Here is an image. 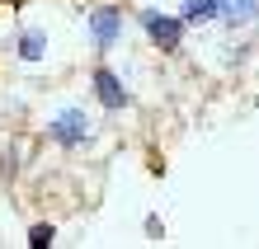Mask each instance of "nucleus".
Masks as SVG:
<instances>
[{
  "label": "nucleus",
  "mask_w": 259,
  "mask_h": 249,
  "mask_svg": "<svg viewBox=\"0 0 259 249\" xmlns=\"http://www.w3.org/2000/svg\"><path fill=\"white\" fill-rule=\"evenodd\" d=\"M259 19V0H222V24L231 28H245Z\"/></svg>",
  "instance_id": "obj_7"
},
{
  "label": "nucleus",
  "mask_w": 259,
  "mask_h": 249,
  "mask_svg": "<svg viewBox=\"0 0 259 249\" xmlns=\"http://www.w3.org/2000/svg\"><path fill=\"white\" fill-rule=\"evenodd\" d=\"M137 24L146 28V38L156 42L160 52H179L184 47V19L179 14H165V10H137Z\"/></svg>",
  "instance_id": "obj_2"
},
{
  "label": "nucleus",
  "mask_w": 259,
  "mask_h": 249,
  "mask_svg": "<svg viewBox=\"0 0 259 249\" xmlns=\"http://www.w3.org/2000/svg\"><path fill=\"white\" fill-rule=\"evenodd\" d=\"M179 19L189 28H203L212 19H222V0H184V5H179Z\"/></svg>",
  "instance_id": "obj_5"
},
{
  "label": "nucleus",
  "mask_w": 259,
  "mask_h": 249,
  "mask_svg": "<svg viewBox=\"0 0 259 249\" xmlns=\"http://www.w3.org/2000/svg\"><path fill=\"white\" fill-rule=\"evenodd\" d=\"M146 235L151 240H165V221H160V216H146Z\"/></svg>",
  "instance_id": "obj_9"
},
{
  "label": "nucleus",
  "mask_w": 259,
  "mask_h": 249,
  "mask_svg": "<svg viewBox=\"0 0 259 249\" xmlns=\"http://www.w3.org/2000/svg\"><path fill=\"white\" fill-rule=\"evenodd\" d=\"M90 89H95V99H99L104 108H113V113L132 104V94L123 89V80H118V75H113L109 66H95V75H90Z\"/></svg>",
  "instance_id": "obj_4"
},
{
  "label": "nucleus",
  "mask_w": 259,
  "mask_h": 249,
  "mask_svg": "<svg viewBox=\"0 0 259 249\" xmlns=\"http://www.w3.org/2000/svg\"><path fill=\"white\" fill-rule=\"evenodd\" d=\"M14 52H19V61H42L48 57V28H19Z\"/></svg>",
  "instance_id": "obj_6"
},
{
  "label": "nucleus",
  "mask_w": 259,
  "mask_h": 249,
  "mask_svg": "<svg viewBox=\"0 0 259 249\" xmlns=\"http://www.w3.org/2000/svg\"><path fill=\"white\" fill-rule=\"evenodd\" d=\"M48 136H52L62 151H75V146H85L90 136H95V122H90L85 108L71 104V108H62L57 118H48Z\"/></svg>",
  "instance_id": "obj_1"
},
{
  "label": "nucleus",
  "mask_w": 259,
  "mask_h": 249,
  "mask_svg": "<svg viewBox=\"0 0 259 249\" xmlns=\"http://www.w3.org/2000/svg\"><path fill=\"white\" fill-rule=\"evenodd\" d=\"M90 38H95V52H113V42L123 38V10L118 5L90 10Z\"/></svg>",
  "instance_id": "obj_3"
},
{
  "label": "nucleus",
  "mask_w": 259,
  "mask_h": 249,
  "mask_svg": "<svg viewBox=\"0 0 259 249\" xmlns=\"http://www.w3.org/2000/svg\"><path fill=\"white\" fill-rule=\"evenodd\" d=\"M57 244V226H28V249H52Z\"/></svg>",
  "instance_id": "obj_8"
}]
</instances>
